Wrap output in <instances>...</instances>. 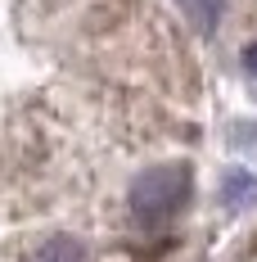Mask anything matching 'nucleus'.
<instances>
[{
	"label": "nucleus",
	"mask_w": 257,
	"mask_h": 262,
	"mask_svg": "<svg viewBox=\"0 0 257 262\" xmlns=\"http://www.w3.org/2000/svg\"><path fill=\"white\" fill-rule=\"evenodd\" d=\"M185 199H190V167L185 163H154V167H145L131 181V194H127L135 222H145V226L167 222L172 212H180Z\"/></svg>",
	"instance_id": "f257e3e1"
},
{
	"label": "nucleus",
	"mask_w": 257,
	"mask_h": 262,
	"mask_svg": "<svg viewBox=\"0 0 257 262\" xmlns=\"http://www.w3.org/2000/svg\"><path fill=\"white\" fill-rule=\"evenodd\" d=\"M221 204H226V212H248L257 204V177L248 167H230L221 177Z\"/></svg>",
	"instance_id": "f03ea898"
},
{
	"label": "nucleus",
	"mask_w": 257,
	"mask_h": 262,
	"mask_svg": "<svg viewBox=\"0 0 257 262\" xmlns=\"http://www.w3.org/2000/svg\"><path fill=\"white\" fill-rule=\"evenodd\" d=\"M32 262H86V249H81L73 235H54V239H45V244L36 249Z\"/></svg>",
	"instance_id": "7ed1b4c3"
},
{
	"label": "nucleus",
	"mask_w": 257,
	"mask_h": 262,
	"mask_svg": "<svg viewBox=\"0 0 257 262\" xmlns=\"http://www.w3.org/2000/svg\"><path fill=\"white\" fill-rule=\"evenodd\" d=\"M180 5L190 9V18H194L199 32H212L217 18H221V0H180Z\"/></svg>",
	"instance_id": "20e7f679"
},
{
	"label": "nucleus",
	"mask_w": 257,
	"mask_h": 262,
	"mask_svg": "<svg viewBox=\"0 0 257 262\" xmlns=\"http://www.w3.org/2000/svg\"><path fill=\"white\" fill-rule=\"evenodd\" d=\"M244 68H248V73H257V41L244 50Z\"/></svg>",
	"instance_id": "39448f33"
}]
</instances>
